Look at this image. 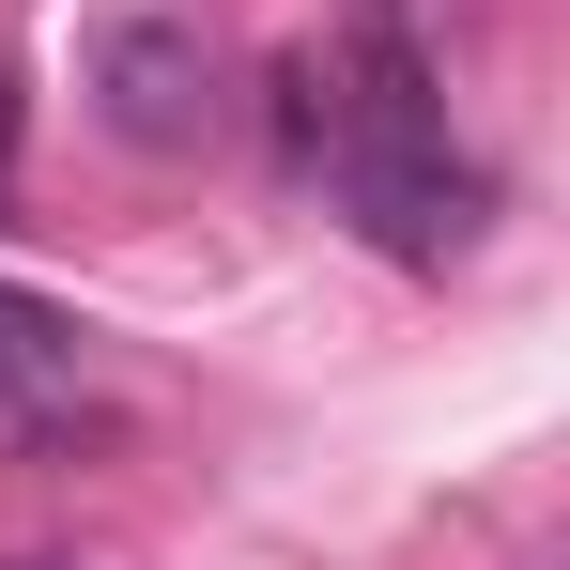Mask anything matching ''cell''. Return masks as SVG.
I'll return each mask as SVG.
<instances>
[{"instance_id": "cell-1", "label": "cell", "mask_w": 570, "mask_h": 570, "mask_svg": "<svg viewBox=\"0 0 570 570\" xmlns=\"http://www.w3.org/2000/svg\"><path fill=\"white\" fill-rule=\"evenodd\" d=\"M324 186H340V216L371 232L385 263H416V278L478 247V155L448 139L432 47L385 31V16L324 62Z\"/></svg>"}, {"instance_id": "cell-2", "label": "cell", "mask_w": 570, "mask_h": 570, "mask_svg": "<svg viewBox=\"0 0 570 570\" xmlns=\"http://www.w3.org/2000/svg\"><path fill=\"white\" fill-rule=\"evenodd\" d=\"M94 124L124 155H200L216 139V47L186 16H108L94 31Z\"/></svg>"}, {"instance_id": "cell-3", "label": "cell", "mask_w": 570, "mask_h": 570, "mask_svg": "<svg viewBox=\"0 0 570 570\" xmlns=\"http://www.w3.org/2000/svg\"><path fill=\"white\" fill-rule=\"evenodd\" d=\"M62 385H78V324H62L47 293L0 278V432H47V416H62Z\"/></svg>"}, {"instance_id": "cell-4", "label": "cell", "mask_w": 570, "mask_h": 570, "mask_svg": "<svg viewBox=\"0 0 570 570\" xmlns=\"http://www.w3.org/2000/svg\"><path fill=\"white\" fill-rule=\"evenodd\" d=\"M278 139H293V155H324V47H293V62H278Z\"/></svg>"}, {"instance_id": "cell-5", "label": "cell", "mask_w": 570, "mask_h": 570, "mask_svg": "<svg viewBox=\"0 0 570 570\" xmlns=\"http://www.w3.org/2000/svg\"><path fill=\"white\" fill-rule=\"evenodd\" d=\"M16 108L31 94H16V62H0V200H16Z\"/></svg>"}, {"instance_id": "cell-6", "label": "cell", "mask_w": 570, "mask_h": 570, "mask_svg": "<svg viewBox=\"0 0 570 570\" xmlns=\"http://www.w3.org/2000/svg\"><path fill=\"white\" fill-rule=\"evenodd\" d=\"M31 570H47V556H31Z\"/></svg>"}]
</instances>
